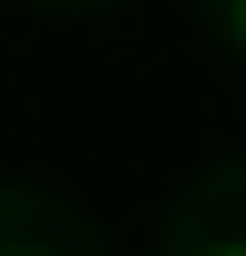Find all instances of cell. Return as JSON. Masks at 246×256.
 <instances>
[{
    "label": "cell",
    "mask_w": 246,
    "mask_h": 256,
    "mask_svg": "<svg viewBox=\"0 0 246 256\" xmlns=\"http://www.w3.org/2000/svg\"><path fill=\"white\" fill-rule=\"evenodd\" d=\"M236 40H246V0H236Z\"/></svg>",
    "instance_id": "6da1fadb"
},
{
    "label": "cell",
    "mask_w": 246,
    "mask_h": 256,
    "mask_svg": "<svg viewBox=\"0 0 246 256\" xmlns=\"http://www.w3.org/2000/svg\"><path fill=\"white\" fill-rule=\"evenodd\" d=\"M216 256H246V246H216Z\"/></svg>",
    "instance_id": "7a4b0ae2"
}]
</instances>
